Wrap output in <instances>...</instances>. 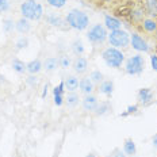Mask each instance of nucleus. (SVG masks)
<instances>
[{
    "mask_svg": "<svg viewBox=\"0 0 157 157\" xmlns=\"http://www.w3.org/2000/svg\"><path fill=\"white\" fill-rule=\"evenodd\" d=\"M15 46L18 50H22V49H25V48H27L29 46V39L26 38V37H21L16 41V44H15Z\"/></svg>",
    "mask_w": 157,
    "mask_h": 157,
    "instance_id": "c85d7f7f",
    "label": "nucleus"
},
{
    "mask_svg": "<svg viewBox=\"0 0 157 157\" xmlns=\"http://www.w3.org/2000/svg\"><path fill=\"white\" fill-rule=\"evenodd\" d=\"M117 14L119 16H126V15L130 14V8L129 7H121V8L117 10Z\"/></svg>",
    "mask_w": 157,
    "mask_h": 157,
    "instance_id": "72a5a7b5",
    "label": "nucleus"
},
{
    "mask_svg": "<svg viewBox=\"0 0 157 157\" xmlns=\"http://www.w3.org/2000/svg\"><path fill=\"white\" fill-rule=\"evenodd\" d=\"M138 102L142 103V104H146L149 103L150 100L153 99V92L150 88H141V90L138 91Z\"/></svg>",
    "mask_w": 157,
    "mask_h": 157,
    "instance_id": "ddd939ff",
    "label": "nucleus"
},
{
    "mask_svg": "<svg viewBox=\"0 0 157 157\" xmlns=\"http://www.w3.org/2000/svg\"><path fill=\"white\" fill-rule=\"evenodd\" d=\"M103 61L110 68H119L125 61V56L117 48H107L102 53Z\"/></svg>",
    "mask_w": 157,
    "mask_h": 157,
    "instance_id": "7ed1b4c3",
    "label": "nucleus"
},
{
    "mask_svg": "<svg viewBox=\"0 0 157 157\" xmlns=\"http://www.w3.org/2000/svg\"><path fill=\"white\" fill-rule=\"evenodd\" d=\"M48 92H49V84L46 83V84L44 86V91H42V95H41L42 99H45V98L48 96Z\"/></svg>",
    "mask_w": 157,
    "mask_h": 157,
    "instance_id": "4c0bfd02",
    "label": "nucleus"
},
{
    "mask_svg": "<svg viewBox=\"0 0 157 157\" xmlns=\"http://www.w3.org/2000/svg\"><path fill=\"white\" fill-rule=\"evenodd\" d=\"M107 29L104 27V26L102 25H94L92 27L88 30L87 33V38H88V41L91 42V44H94V45H100V44H103L104 41L107 39Z\"/></svg>",
    "mask_w": 157,
    "mask_h": 157,
    "instance_id": "39448f33",
    "label": "nucleus"
},
{
    "mask_svg": "<svg viewBox=\"0 0 157 157\" xmlns=\"http://www.w3.org/2000/svg\"><path fill=\"white\" fill-rule=\"evenodd\" d=\"M12 69H14L16 73H19V75H22V73H25V72H27V68H26V64L23 63V61H21L19 58H15L14 61H12Z\"/></svg>",
    "mask_w": 157,
    "mask_h": 157,
    "instance_id": "4be33fe9",
    "label": "nucleus"
},
{
    "mask_svg": "<svg viewBox=\"0 0 157 157\" xmlns=\"http://www.w3.org/2000/svg\"><path fill=\"white\" fill-rule=\"evenodd\" d=\"M10 10V0H0V14Z\"/></svg>",
    "mask_w": 157,
    "mask_h": 157,
    "instance_id": "2f4dec72",
    "label": "nucleus"
},
{
    "mask_svg": "<svg viewBox=\"0 0 157 157\" xmlns=\"http://www.w3.org/2000/svg\"><path fill=\"white\" fill-rule=\"evenodd\" d=\"M107 39H109L110 45L113 48H127L130 44V34L122 29L119 30H114V31H110V34L107 35Z\"/></svg>",
    "mask_w": 157,
    "mask_h": 157,
    "instance_id": "20e7f679",
    "label": "nucleus"
},
{
    "mask_svg": "<svg viewBox=\"0 0 157 157\" xmlns=\"http://www.w3.org/2000/svg\"><path fill=\"white\" fill-rule=\"evenodd\" d=\"M48 22H49V25L54 26V27H61V26L64 25L63 18H61V16H58V15H56V14L49 15L48 16Z\"/></svg>",
    "mask_w": 157,
    "mask_h": 157,
    "instance_id": "5701e85b",
    "label": "nucleus"
},
{
    "mask_svg": "<svg viewBox=\"0 0 157 157\" xmlns=\"http://www.w3.org/2000/svg\"><path fill=\"white\" fill-rule=\"evenodd\" d=\"M137 110H138V106H137V104H134V106H129L127 107V110H126V113L121 114V117H127V115H130V114L136 113Z\"/></svg>",
    "mask_w": 157,
    "mask_h": 157,
    "instance_id": "473e14b6",
    "label": "nucleus"
},
{
    "mask_svg": "<svg viewBox=\"0 0 157 157\" xmlns=\"http://www.w3.org/2000/svg\"><path fill=\"white\" fill-rule=\"evenodd\" d=\"M123 152H125L126 156H134L136 155L137 146H136V144H134L133 140L127 138L125 141V144H123Z\"/></svg>",
    "mask_w": 157,
    "mask_h": 157,
    "instance_id": "aec40b11",
    "label": "nucleus"
},
{
    "mask_svg": "<svg viewBox=\"0 0 157 157\" xmlns=\"http://www.w3.org/2000/svg\"><path fill=\"white\" fill-rule=\"evenodd\" d=\"M99 92L103 94V95H107V96L113 95V92H114V83L111 80H103L102 83H100V86H99Z\"/></svg>",
    "mask_w": 157,
    "mask_h": 157,
    "instance_id": "f3484780",
    "label": "nucleus"
},
{
    "mask_svg": "<svg viewBox=\"0 0 157 157\" xmlns=\"http://www.w3.org/2000/svg\"><path fill=\"white\" fill-rule=\"evenodd\" d=\"M15 29H16V31L21 33V34H27V33L31 30L30 21H29V19H26V18H21L15 23Z\"/></svg>",
    "mask_w": 157,
    "mask_h": 157,
    "instance_id": "f8f14e48",
    "label": "nucleus"
},
{
    "mask_svg": "<svg viewBox=\"0 0 157 157\" xmlns=\"http://www.w3.org/2000/svg\"><path fill=\"white\" fill-rule=\"evenodd\" d=\"M64 91H65L64 81H61L58 86H56L53 88V100L57 107H61L64 103Z\"/></svg>",
    "mask_w": 157,
    "mask_h": 157,
    "instance_id": "6e6552de",
    "label": "nucleus"
},
{
    "mask_svg": "<svg viewBox=\"0 0 157 157\" xmlns=\"http://www.w3.org/2000/svg\"><path fill=\"white\" fill-rule=\"evenodd\" d=\"M113 157H127V156L125 155V152H122V150H119V149H115Z\"/></svg>",
    "mask_w": 157,
    "mask_h": 157,
    "instance_id": "e433bc0d",
    "label": "nucleus"
},
{
    "mask_svg": "<svg viewBox=\"0 0 157 157\" xmlns=\"http://www.w3.org/2000/svg\"><path fill=\"white\" fill-rule=\"evenodd\" d=\"M35 2H37V0H35Z\"/></svg>",
    "mask_w": 157,
    "mask_h": 157,
    "instance_id": "79ce46f5",
    "label": "nucleus"
},
{
    "mask_svg": "<svg viewBox=\"0 0 157 157\" xmlns=\"http://www.w3.org/2000/svg\"><path fill=\"white\" fill-rule=\"evenodd\" d=\"M64 102L67 103V106L69 107V109H73V107H76L78 102H80V98H78V95L76 92H68Z\"/></svg>",
    "mask_w": 157,
    "mask_h": 157,
    "instance_id": "6ab92c4d",
    "label": "nucleus"
},
{
    "mask_svg": "<svg viewBox=\"0 0 157 157\" xmlns=\"http://www.w3.org/2000/svg\"><path fill=\"white\" fill-rule=\"evenodd\" d=\"M86 157H96V156H95V155H92V153H90V155H87Z\"/></svg>",
    "mask_w": 157,
    "mask_h": 157,
    "instance_id": "ea45409f",
    "label": "nucleus"
},
{
    "mask_svg": "<svg viewBox=\"0 0 157 157\" xmlns=\"http://www.w3.org/2000/svg\"><path fill=\"white\" fill-rule=\"evenodd\" d=\"M48 3L53 8H63L67 4V0H48Z\"/></svg>",
    "mask_w": 157,
    "mask_h": 157,
    "instance_id": "c756f323",
    "label": "nucleus"
},
{
    "mask_svg": "<svg viewBox=\"0 0 157 157\" xmlns=\"http://www.w3.org/2000/svg\"><path fill=\"white\" fill-rule=\"evenodd\" d=\"M152 144H153V148L157 149V133L153 136V138H152Z\"/></svg>",
    "mask_w": 157,
    "mask_h": 157,
    "instance_id": "58836bf2",
    "label": "nucleus"
},
{
    "mask_svg": "<svg viewBox=\"0 0 157 157\" xmlns=\"http://www.w3.org/2000/svg\"><path fill=\"white\" fill-rule=\"evenodd\" d=\"M144 68H145V60H144L141 54H136L127 58L126 67H125L127 75H132V76L140 75L144 71Z\"/></svg>",
    "mask_w": 157,
    "mask_h": 157,
    "instance_id": "423d86ee",
    "label": "nucleus"
},
{
    "mask_svg": "<svg viewBox=\"0 0 157 157\" xmlns=\"http://www.w3.org/2000/svg\"><path fill=\"white\" fill-rule=\"evenodd\" d=\"M15 29V23H14V21L12 19H10V18H7V19H4L3 21V31L4 33H11L12 30Z\"/></svg>",
    "mask_w": 157,
    "mask_h": 157,
    "instance_id": "bb28decb",
    "label": "nucleus"
},
{
    "mask_svg": "<svg viewBox=\"0 0 157 157\" xmlns=\"http://www.w3.org/2000/svg\"><path fill=\"white\" fill-rule=\"evenodd\" d=\"M107 157H113V155H111V156H107Z\"/></svg>",
    "mask_w": 157,
    "mask_h": 157,
    "instance_id": "a19ab883",
    "label": "nucleus"
},
{
    "mask_svg": "<svg viewBox=\"0 0 157 157\" xmlns=\"http://www.w3.org/2000/svg\"><path fill=\"white\" fill-rule=\"evenodd\" d=\"M26 68H27V72L30 75H37L42 71V63L41 60L37 58V60H33L29 64H26Z\"/></svg>",
    "mask_w": 157,
    "mask_h": 157,
    "instance_id": "a211bd4d",
    "label": "nucleus"
},
{
    "mask_svg": "<svg viewBox=\"0 0 157 157\" xmlns=\"http://www.w3.org/2000/svg\"><path fill=\"white\" fill-rule=\"evenodd\" d=\"M122 23H121L119 19H117L115 16H110V15H106L104 16V27L110 31H114V30H119Z\"/></svg>",
    "mask_w": 157,
    "mask_h": 157,
    "instance_id": "9d476101",
    "label": "nucleus"
},
{
    "mask_svg": "<svg viewBox=\"0 0 157 157\" xmlns=\"http://www.w3.org/2000/svg\"><path fill=\"white\" fill-rule=\"evenodd\" d=\"M90 78L94 84H100L103 81V73L100 71H94V72H91Z\"/></svg>",
    "mask_w": 157,
    "mask_h": 157,
    "instance_id": "a878e982",
    "label": "nucleus"
},
{
    "mask_svg": "<svg viewBox=\"0 0 157 157\" xmlns=\"http://www.w3.org/2000/svg\"><path fill=\"white\" fill-rule=\"evenodd\" d=\"M21 12L29 21H39L44 15V8L35 0H26L21 4Z\"/></svg>",
    "mask_w": 157,
    "mask_h": 157,
    "instance_id": "f03ea898",
    "label": "nucleus"
},
{
    "mask_svg": "<svg viewBox=\"0 0 157 157\" xmlns=\"http://www.w3.org/2000/svg\"><path fill=\"white\" fill-rule=\"evenodd\" d=\"M78 78L76 76H68L67 78L64 80V86H65V90L68 92H75V91L78 88Z\"/></svg>",
    "mask_w": 157,
    "mask_h": 157,
    "instance_id": "2eb2a0df",
    "label": "nucleus"
},
{
    "mask_svg": "<svg viewBox=\"0 0 157 157\" xmlns=\"http://www.w3.org/2000/svg\"><path fill=\"white\" fill-rule=\"evenodd\" d=\"M98 104H99V100H98V98L95 96V95L90 94V95H86L83 99V109L86 111H95L98 107Z\"/></svg>",
    "mask_w": 157,
    "mask_h": 157,
    "instance_id": "1a4fd4ad",
    "label": "nucleus"
},
{
    "mask_svg": "<svg viewBox=\"0 0 157 157\" xmlns=\"http://www.w3.org/2000/svg\"><path fill=\"white\" fill-rule=\"evenodd\" d=\"M107 111H110V103L109 102H102V103L98 104L96 110H95V114H96V115H104Z\"/></svg>",
    "mask_w": 157,
    "mask_h": 157,
    "instance_id": "393cba45",
    "label": "nucleus"
},
{
    "mask_svg": "<svg viewBox=\"0 0 157 157\" xmlns=\"http://www.w3.org/2000/svg\"><path fill=\"white\" fill-rule=\"evenodd\" d=\"M58 67H60V63H58L57 57H49L44 61V64H42V68L46 72H53L57 69Z\"/></svg>",
    "mask_w": 157,
    "mask_h": 157,
    "instance_id": "dca6fc26",
    "label": "nucleus"
},
{
    "mask_svg": "<svg viewBox=\"0 0 157 157\" xmlns=\"http://www.w3.org/2000/svg\"><path fill=\"white\" fill-rule=\"evenodd\" d=\"M58 63H60V67L63 68V69H68V68H71V65H72V60H71V57H68V56H61Z\"/></svg>",
    "mask_w": 157,
    "mask_h": 157,
    "instance_id": "cd10ccee",
    "label": "nucleus"
},
{
    "mask_svg": "<svg viewBox=\"0 0 157 157\" xmlns=\"http://www.w3.org/2000/svg\"><path fill=\"white\" fill-rule=\"evenodd\" d=\"M87 68H88V61L84 57H77L76 60L73 61V69L76 73H78V75L84 73V72L87 71Z\"/></svg>",
    "mask_w": 157,
    "mask_h": 157,
    "instance_id": "4468645a",
    "label": "nucleus"
},
{
    "mask_svg": "<svg viewBox=\"0 0 157 157\" xmlns=\"http://www.w3.org/2000/svg\"><path fill=\"white\" fill-rule=\"evenodd\" d=\"M78 88H80V91L84 95H90V94H92V91L95 88V84L91 81L90 77H83L80 80V83H78Z\"/></svg>",
    "mask_w": 157,
    "mask_h": 157,
    "instance_id": "9b49d317",
    "label": "nucleus"
},
{
    "mask_svg": "<svg viewBox=\"0 0 157 157\" xmlns=\"http://www.w3.org/2000/svg\"><path fill=\"white\" fill-rule=\"evenodd\" d=\"M150 64H152V68H153V71H156L157 72V56H150Z\"/></svg>",
    "mask_w": 157,
    "mask_h": 157,
    "instance_id": "c9c22d12",
    "label": "nucleus"
},
{
    "mask_svg": "<svg viewBox=\"0 0 157 157\" xmlns=\"http://www.w3.org/2000/svg\"><path fill=\"white\" fill-rule=\"evenodd\" d=\"M130 44H132L133 49H136L137 52H144V53H148L149 52V46L148 42L144 39L141 35L138 34H132L130 35Z\"/></svg>",
    "mask_w": 157,
    "mask_h": 157,
    "instance_id": "0eeeda50",
    "label": "nucleus"
},
{
    "mask_svg": "<svg viewBox=\"0 0 157 157\" xmlns=\"http://www.w3.org/2000/svg\"><path fill=\"white\" fill-rule=\"evenodd\" d=\"M72 52L73 54H76L77 57H81L84 53V44L81 39H75L73 44H72Z\"/></svg>",
    "mask_w": 157,
    "mask_h": 157,
    "instance_id": "412c9836",
    "label": "nucleus"
},
{
    "mask_svg": "<svg viewBox=\"0 0 157 157\" xmlns=\"http://www.w3.org/2000/svg\"><path fill=\"white\" fill-rule=\"evenodd\" d=\"M67 23L72 29L78 31H83L90 26V18L86 12L80 11V10H72L67 14Z\"/></svg>",
    "mask_w": 157,
    "mask_h": 157,
    "instance_id": "f257e3e1",
    "label": "nucleus"
},
{
    "mask_svg": "<svg viewBox=\"0 0 157 157\" xmlns=\"http://www.w3.org/2000/svg\"><path fill=\"white\" fill-rule=\"evenodd\" d=\"M142 26H144V30L148 31V33H155L157 30V23H156V21H153V19H145Z\"/></svg>",
    "mask_w": 157,
    "mask_h": 157,
    "instance_id": "b1692460",
    "label": "nucleus"
},
{
    "mask_svg": "<svg viewBox=\"0 0 157 157\" xmlns=\"http://www.w3.org/2000/svg\"><path fill=\"white\" fill-rule=\"evenodd\" d=\"M148 10L152 15H157V0H148Z\"/></svg>",
    "mask_w": 157,
    "mask_h": 157,
    "instance_id": "7c9ffc66",
    "label": "nucleus"
},
{
    "mask_svg": "<svg viewBox=\"0 0 157 157\" xmlns=\"http://www.w3.org/2000/svg\"><path fill=\"white\" fill-rule=\"evenodd\" d=\"M27 83L30 84V86H37V83H38V77L35 76V75H31V76L27 78Z\"/></svg>",
    "mask_w": 157,
    "mask_h": 157,
    "instance_id": "f704fd0d",
    "label": "nucleus"
}]
</instances>
